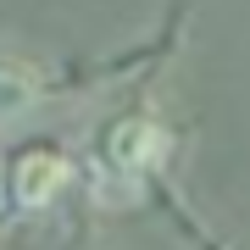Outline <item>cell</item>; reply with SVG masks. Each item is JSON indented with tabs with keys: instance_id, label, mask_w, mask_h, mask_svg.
Masks as SVG:
<instances>
[{
	"instance_id": "cell-1",
	"label": "cell",
	"mask_w": 250,
	"mask_h": 250,
	"mask_svg": "<svg viewBox=\"0 0 250 250\" xmlns=\"http://www.w3.org/2000/svg\"><path fill=\"white\" fill-rule=\"evenodd\" d=\"M167 161V128L145 111H123L106 128H95V167L111 184H145Z\"/></svg>"
},
{
	"instance_id": "cell-2",
	"label": "cell",
	"mask_w": 250,
	"mask_h": 250,
	"mask_svg": "<svg viewBox=\"0 0 250 250\" xmlns=\"http://www.w3.org/2000/svg\"><path fill=\"white\" fill-rule=\"evenodd\" d=\"M67 178H72L67 150L34 139V145H22V150L6 161V200L22 206V211H45V206L67 189Z\"/></svg>"
},
{
	"instance_id": "cell-3",
	"label": "cell",
	"mask_w": 250,
	"mask_h": 250,
	"mask_svg": "<svg viewBox=\"0 0 250 250\" xmlns=\"http://www.w3.org/2000/svg\"><path fill=\"white\" fill-rule=\"evenodd\" d=\"M39 95H45V78H39L34 62H22V56H6L0 50V123L6 117H22L39 106Z\"/></svg>"
},
{
	"instance_id": "cell-4",
	"label": "cell",
	"mask_w": 250,
	"mask_h": 250,
	"mask_svg": "<svg viewBox=\"0 0 250 250\" xmlns=\"http://www.w3.org/2000/svg\"><path fill=\"white\" fill-rule=\"evenodd\" d=\"M0 206H6V161H0Z\"/></svg>"
}]
</instances>
